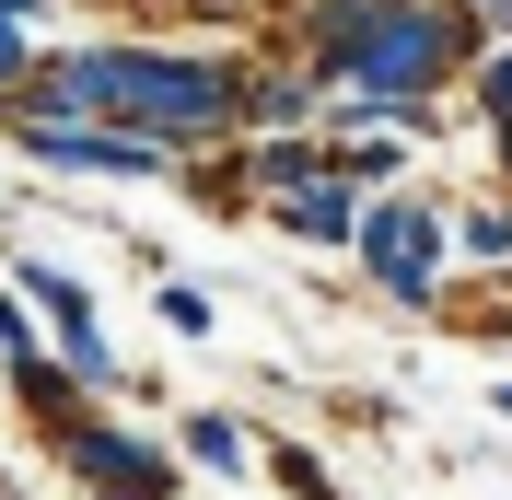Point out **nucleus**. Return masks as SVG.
Instances as JSON below:
<instances>
[{"label": "nucleus", "instance_id": "1", "mask_svg": "<svg viewBox=\"0 0 512 500\" xmlns=\"http://www.w3.org/2000/svg\"><path fill=\"white\" fill-rule=\"evenodd\" d=\"M24 105H105V117H140L163 140H198V128L233 117V82L198 59H152V47H82V59H47L24 82Z\"/></svg>", "mask_w": 512, "mask_h": 500}, {"label": "nucleus", "instance_id": "2", "mask_svg": "<svg viewBox=\"0 0 512 500\" xmlns=\"http://www.w3.org/2000/svg\"><path fill=\"white\" fill-rule=\"evenodd\" d=\"M454 59H466V12H431V0H384L373 24H361V47H350V82H361L373 105H396V117H419V94H431Z\"/></svg>", "mask_w": 512, "mask_h": 500}, {"label": "nucleus", "instance_id": "3", "mask_svg": "<svg viewBox=\"0 0 512 500\" xmlns=\"http://www.w3.org/2000/svg\"><path fill=\"white\" fill-rule=\"evenodd\" d=\"M24 152L70 175H163V128H94L70 105H24Z\"/></svg>", "mask_w": 512, "mask_h": 500}, {"label": "nucleus", "instance_id": "4", "mask_svg": "<svg viewBox=\"0 0 512 500\" xmlns=\"http://www.w3.org/2000/svg\"><path fill=\"white\" fill-rule=\"evenodd\" d=\"M361 256H373V280L396 291V303H431V268H443V233H431V210H408V198H384V210L361 221Z\"/></svg>", "mask_w": 512, "mask_h": 500}, {"label": "nucleus", "instance_id": "5", "mask_svg": "<svg viewBox=\"0 0 512 500\" xmlns=\"http://www.w3.org/2000/svg\"><path fill=\"white\" fill-rule=\"evenodd\" d=\"M70 466L94 477V489H117V500H163V454L128 442V431H70Z\"/></svg>", "mask_w": 512, "mask_h": 500}, {"label": "nucleus", "instance_id": "6", "mask_svg": "<svg viewBox=\"0 0 512 500\" xmlns=\"http://www.w3.org/2000/svg\"><path fill=\"white\" fill-rule=\"evenodd\" d=\"M24 291L47 314H59V338H70V373L82 384H105V338H94V303H82V280H59V268H24Z\"/></svg>", "mask_w": 512, "mask_h": 500}, {"label": "nucleus", "instance_id": "7", "mask_svg": "<svg viewBox=\"0 0 512 500\" xmlns=\"http://www.w3.org/2000/svg\"><path fill=\"white\" fill-rule=\"evenodd\" d=\"M280 221L303 233V245H350V198L326 187V175H315V187H280Z\"/></svg>", "mask_w": 512, "mask_h": 500}, {"label": "nucleus", "instance_id": "8", "mask_svg": "<svg viewBox=\"0 0 512 500\" xmlns=\"http://www.w3.org/2000/svg\"><path fill=\"white\" fill-rule=\"evenodd\" d=\"M256 175H268V187H315L326 152H315V140H268V152H256Z\"/></svg>", "mask_w": 512, "mask_h": 500}, {"label": "nucleus", "instance_id": "9", "mask_svg": "<svg viewBox=\"0 0 512 500\" xmlns=\"http://www.w3.org/2000/svg\"><path fill=\"white\" fill-rule=\"evenodd\" d=\"M187 454L198 466H245V431H233V419H187Z\"/></svg>", "mask_w": 512, "mask_h": 500}, {"label": "nucleus", "instance_id": "10", "mask_svg": "<svg viewBox=\"0 0 512 500\" xmlns=\"http://www.w3.org/2000/svg\"><path fill=\"white\" fill-rule=\"evenodd\" d=\"M163 326H175V338H210V303H198L187 280H163Z\"/></svg>", "mask_w": 512, "mask_h": 500}, {"label": "nucleus", "instance_id": "11", "mask_svg": "<svg viewBox=\"0 0 512 500\" xmlns=\"http://www.w3.org/2000/svg\"><path fill=\"white\" fill-rule=\"evenodd\" d=\"M12 373H24V396H35V407H70V373H47L35 349H12Z\"/></svg>", "mask_w": 512, "mask_h": 500}, {"label": "nucleus", "instance_id": "12", "mask_svg": "<svg viewBox=\"0 0 512 500\" xmlns=\"http://www.w3.org/2000/svg\"><path fill=\"white\" fill-rule=\"evenodd\" d=\"M454 245H466V256H512V210H478L466 233H454Z\"/></svg>", "mask_w": 512, "mask_h": 500}, {"label": "nucleus", "instance_id": "13", "mask_svg": "<svg viewBox=\"0 0 512 500\" xmlns=\"http://www.w3.org/2000/svg\"><path fill=\"white\" fill-rule=\"evenodd\" d=\"M0 82H35V47H24V24H12V0H0Z\"/></svg>", "mask_w": 512, "mask_h": 500}, {"label": "nucleus", "instance_id": "14", "mask_svg": "<svg viewBox=\"0 0 512 500\" xmlns=\"http://www.w3.org/2000/svg\"><path fill=\"white\" fill-rule=\"evenodd\" d=\"M489 105H501V117H512V59H489Z\"/></svg>", "mask_w": 512, "mask_h": 500}, {"label": "nucleus", "instance_id": "15", "mask_svg": "<svg viewBox=\"0 0 512 500\" xmlns=\"http://www.w3.org/2000/svg\"><path fill=\"white\" fill-rule=\"evenodd\" d=\"M489 12H512V0H489Z\"/></svg>", "mask_w": 512, "mask_h": 500}, {"label": "nucleus", "instance_id": "16", "mask_svg": "<svg viewBox=\"0 0 512 500\" xmlns=\"http://www.w3.org/2000/svg\"><path fill=\"white\" fill-rule=\"evenodd\" d=\"M501 152H512V128H501Z\"/></svg>", "mask_w": 512, "mask_h": 500}]
</instances>
